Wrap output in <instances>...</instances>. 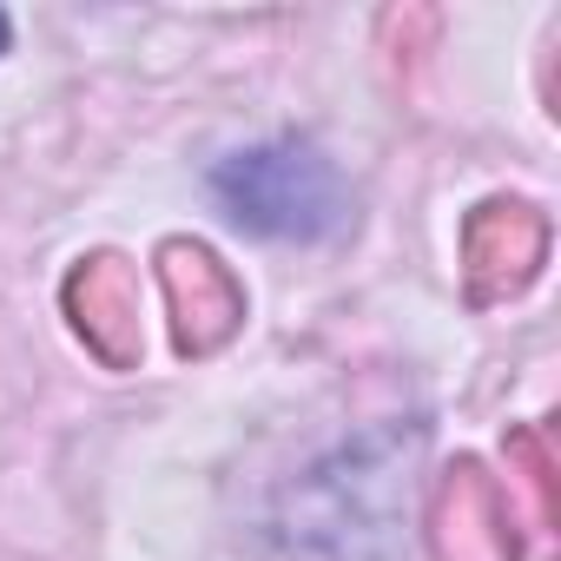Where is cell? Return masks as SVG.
I'll return each instance as SVG.
<instances>
[{"label": "cell", "mask_w": 561, "mask_h": 561, "mask_svg": "<svg viewBox=\"0 0 561 561\" xmlns=\"http://www.w3.org/2000/svg\"><path fill=\"white\" fill-rule=\"evenodd\" d=\"M0 47H8V14H0Z\"/></svg>", "instance_id": "obj_3"}, {"label": "cell", "mask_w": 561, "mask_h": 561, "mask_svg": "<svg viewBox=\"0 0 561 561\" xmlns=\"http://www.w3.org/2000/svg\"><path fill=\"white\" fill-rule=\"evenodd\" d=\"M165 291H172V311H179V351H211L238 324L231 277L198 244H172L165 251Z\"/></svg>", "instance_id": "obj_2"}, {"label": "cell", "mask_w": 561, "mask_h": 561, "mask_svg": "<svg viewBox=\"0 0 561 561\" xmlns=\"http://www.w3.org/2000/svg\"><path fill=\"white\" fill-rule=\"evenodd\" d=\"M211 192L225 198V211L238 225L271 231V238H318V231H331L344 218L337 172L298 139H277V146L225 159L211 172Z\"/></svg>", "instance_id": "obj_1"}]
</instances>
